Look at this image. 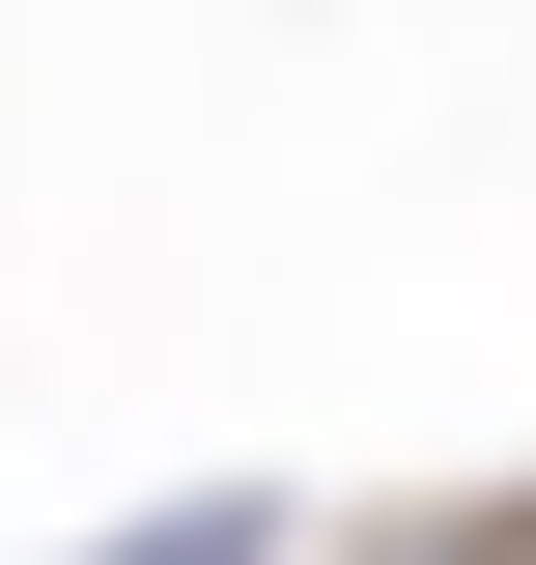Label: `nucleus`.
Returning a JSON list of instances; mask_svg holds the SVG:
<instances>
[{
  "mask_svg": "<svg viewBox=\"0 0 536 565\" xmlns=\"http://www.w3.org/2000/svg\"><path fill=\"white\" fill-rule=\"evenodd\" d=\"M85 565H255V509H141V537H85Z\"/></svg>",
  "mask_w": 536,
  "mask_h": 565,
  "instance_id": "1",
  "label": "nucleus"
}]
</instances>
